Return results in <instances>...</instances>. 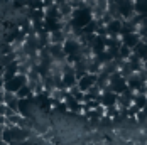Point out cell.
<instances>
[{"instance_id": "cell-1", "label": "cell", "mask_w": 147, "mask_h": 145, "mask_svg": "<svg viewBox=\"0 0 147 145\" xmlns=\"http://www.w3.org/2000/svg\"><path fill=\"white\" fill-rule=\"evenodd\" d=\"M32 135H36V133H34V130H29V128L5 127V128H3V135H2V140L7 142L9 145H22L27 138H30Z\"/></svg>"}, {"instance_id": "cell-2", "label": "cell", "mask_w": 147, "mask_h": 145, "mask_svg": "<svg viewBox=\"0 0 147 145\" xmlns=\"http://www.w3.org/2000/svg\"><path fill=\"white\" fill-rule=\"evenodd\" d=\"M27 85V76H24V74H17L15 78H12L10 81H7L5 85H3V91H7V93H17L20 88H24Z\"/></svg>"}, {"instance_id": "cell-3", "label": "cell", "mask_w": 147, "mask_h": 145, "mask_svg": "<svg viewBox=\"0 0 147 145\" xmlns=\"http://www.w3.org/2000/svg\"><path fill=\"white\" fill-rule=\"evenodd\" d=\"M96 78H98V74H90V72H86L81 79H78V88H80V91H81V93H86L91 86H95V85H96Z\"/></svg>"}, {"instance_id": "cell-4", "label": "cell", "mask_w": 147, "mask_h": 145, "mask_svg": "<svg viewBox=\"0 0 147 145\" xmlns=\"http://www.w3.org/2000/svg\"><path fill=\"white\" fill-rule=\"evenodd\" d=\"M117 100H118V96L113 93V91H103L102 96L98 98V101H100V105H102L103 108L115 106V105H117Z\"/></svg>"}, {"instance_id": "cell-5", "label": "cell", "mask_w": 147, "mask_h": 145, "mask_svg": "<svg viewBox=\"0 0 147 145\" xmlns=\"http://www.w3.org/2000/svg\"><path fill=\"white\" fill-rule=\"evenodd\" d=\"M19 98L15 96L14 93H7V91H3V105L7 106V108H10L14 113H19Z\"/></svg>"}, {"instance_id": "cell-6", "label": "cell", "mask_w": 147, "mask_h": 145, "mask_svg": "<svg viewBox=\"0 0 147 145\" xmlns=\"http://www.w3.org/2000/svg\"><path fill=\"white\" fill-rule=\"evenodd\" d=\"M5 120H7L5 116H2V115H0V125H2V127H5Z\"/></svg>"}, {"instance_id": "cell-7", "label": "cell", "mask_w": 147, "mask_h": 145, "mask_svg": "<svg viewBox=\"0 0 147 145\" xmlns=\"http://www.w3.org/2000/svg\"><path fill=\"white\" fill-rule=\"evenodd\" d=\"M0 105H3V91H0Z\"/></svg>"}, {"instance_id": "cell-8", "label": "cell", "mask_w": 147, "mask_h": 145, "mask_svg": "<svg viewBox=\"0 0 147 145\" xmlns=\"http://www.w3.org/2000/svg\"><path fill=\"white\" fill-rule=\"evenodd\" d=\"M3 128H5V127H2V125H0V138H2V135H3Z\"/></svg>"}, {"instance_id": "cell-9", "label": "cell", "mask_w": 147, "mask_h": 145, "mask_svg": "<svg viewBox=\"0 0 147 145\" xmlns=\"http://www.w3.org/2000/svg\"><path fill=\"white\" fill-rule=\"evenodd\" d=\"M0 145H9V144H7V142H3V140L0 138Z\"/></svg>"}, {"instance_id": "cell-10", "label": "cell", "mask_w": 147, "mask_h": 145, "mask_svg": "<svg viewBox=\"0 0 147 145\" xmlns=\"http://www.w3.org/2000/svg\"><path fill=\"white\" fill-rule=\"evenodd\" d=\"M0 91H3V88H2V86H0Z\"/></svg>"}]
</instances>
